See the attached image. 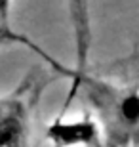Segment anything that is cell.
<instances>
[{"mask_svg": "<svg viewBox=\"0 0 139 147\" xmlns=\"http://www.w3.org/2000/svg\"><path fill=\"white\" fill-rule=\"evenodd\" d=\"M73 80L67 109L75 96H84L88 113L97 120L103 134V147H139V76L91 75L88 67L69 69Z\"/></svg>", "mask_w": 139, "mask_h": 147, "instance_id": "6da1fadb", "label": "cell"}, {"mask_svg": "<svg viewBox=\"0 0 139 147\" xmlns=\"http://www.w3.org/2000/svg\"><path fill=\"white\" fill-rule=\"evenodd\" d=\"M40 75L25 78L13 92L0 96V147H29L32 111L44 84Z\"/></svg>", "mask_w": 139, "mask_h": 147, "instance_id": "7a4b0ae2", "label": "cell"}, {"mask_svg": "<svg viewBox=\"0 0 139 147\" xmlns=\"http://www.w3.org/2000/svg\"><path fill=\"white\" fill-rule=\"evenodd\" d=\"M46 140L54 147H103L101 128L90 113L78 119L59 115L46 128Z\"/></svg>", "mask_w": 139, "mask_h": 147, "instance_id": "3957f363", "label": "cell"}, {"mask_svg": "<svg viewBox=\"0 0 139 147\" xmlns=\"http://www.w3.org/2000/svg\"><path fill=\"white\" fill-rule=\"evenodd\" d=\"M8 44H21V46H27L32 52H36L44 61H48L54 69L57 67V61H55L52 55H48L44 50H40L32 40H29V38L23 36V34H17L15 31H11V27H0V48H2V46H8Z\"/></svg>", "mask_w": 139, "mask_h": 147, "instance_id": "277c9868", "label": "cell"}, {"mask_svg": "<svg viewBox=\"0 0 139 147\" xmlns=\"http://www.w3.org/2000/svg\"><path fill=\"white\" fill-rule=\"evenodd\" d=\"M67 2H69V13L73 21L88 19V0H67Z\"/></svg>", "mask_w": 139, "mask_h": 147, "instance_id": "5b68a950", "label": "cell"}, {"mask_svg": "<svg viewBox=\"0 0 139 147\" xmlns=\"http://www.w3.org/2000/svg\"><path fill=\"white\" fill-rule=\"evenodd\" d=\"M13 0H0V27H10V13Z\"/></svg>", "mask_w": 139, "mask_h": 147, "instance_id": "8992f818", "label": "cell"}]
</instances>
